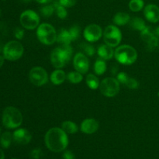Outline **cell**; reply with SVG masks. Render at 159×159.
<instances>
[{
  "label": "cell",
  "instance_id": "cell-1",
  "mask_svg": "<svg viewBox=\"0 0 159 159\" xmlns=\"http://www.w3.org/2000/svg\"><path fill=\"white\" fill-rule=\"evenodd\" d=\"M45 144L53 152H61L66 149L68 144V138L66 132L59 127L49 129L45 134Z\"/></svg>",
  "mask_w": 159,
  "mask_h": 159
},
{
  "label": "cell",
  "instance_id": "cell-2",
  "mask_svg": "<svg viewBox=\"0 0 159 159\" xmlns=\"http://www.w3.org/2000/svg\"><path fill=\"white\" fill-rule=\"evenodd\" d=\"M23 114L19 109L14 107H8L3 110L2 115V125L7 129H16L23 123Z\"/></svg>",
  "mask_w": 159,
  "mask_h": 159
},
{
  "label": "cell",
  "instance_id": "cell-3",
  "mask_svg": "<svg viewBox=\"0 0 159 159\" xmlns=\"http://www.w3.org/2000/svg\"><path fill=\"white\" fill-rule=\"evenodd\" d=\"M114 57L119 63L130 65L136 61L138 58V52L132 46L124 44L118 47L115 50Z\"/></svg>",
  "mask_w": 159,
  "mask_h": 159
},
{
  "label": "cell",
  "instance_id": "cell-4",
  "mask_svg": "<svg viewBox=\"0 0 159 159\" xmlns=\"http://www.w3.org/2000/svg\"><path fill=\"white\" fill-rule=\"evenodd\" d=\"M24 48L23 44L17 40H11L4 45L2 51L3 57L9 61H15L23 56Z\"/></svg>",
  "mask_w": 159,
  "mask_h": 159
},
{
  "label": "cell",
  "instance_id": "cell-5",
  "mask_svg": "<svg viewBox=\"0 0 159 159\" xmlns=\"http://www.w3.org/2000/svg\"><path fill=\"white\" fill-rule=\"evenodd\" d=\"M37 36L38 40L45 45H51L57 40V33L52 25L42 23L37 27Z\"/></svg>",
  "mask_w": 159,
  "mask_h": 159
},
{
  "label": "cell",
  "instance_id": "cell-6",
  "mask_svg": "<svg viewBox=\"0 0 159 159\" xmlns=\"http://www.w3.org/2000/svg\"><path fill=\"white\" fill-rule=\"evenodd\" d=\"M99 90L107 97H114L120 91V82L114 78L107 77L99 84Z\"/></svg>",
  "mask_w": 159,
  "mask_h": 159
},
{
  "label": "cell",
  "instance_id": "cell-7",
  "mask_svg": "<svg viewBox=\"0 0 159 159\" xmlns=\"http://www.w3.org/2000/svg\"><path fill=\"white\" fill-rule=\"evenodd\" d=\"M21 26L26 30H34L39 26L40 17L34 10L27 9L23 11L20 16Z\"/></svg>",
  "mask_w": 159,
  "mask_h": 159
},
{
  "label": "cell",
  "instance_id": "cell-8",
  "mask_svg": "<svg viewBox=\"0 0 159 159\" xmlns=\"http://www.w3.org/2000/svg\"><path fill=\"white\" fill-rule=\"evenodd\" d=\"M104 41L106 44L115 48L120 44L122 40V34L117 26L110 25L105 29L103 33Z\"/></svg>",
  "mask_w": 159,
  "mask_h": 159
},
{
  "label": "cell",
  "instance_id": "cell-9",
  "mask_svg": "<svg viewBox=\"0 0 159 159\" xmlns=\"http://www.w3.org/2000/svg\"><path fill=\"white\" fill-rule=\"evenodd\" d=\"M29 79L31 83L36 86H42L48 81V72L42 67H34L29 72Z\"/></svg>",
  "mask_w": 159,
  "mask_h": 159
},
{
  "label": "cell",
  "instance_id": "cell-10",
  "mask_svg": "<svg viewBox=\"0 0 159 159\" xmlns=\"http://www.w3.org/2000/svg\"><path fill=\"white\" fill-rule=\"evenodd\" d=\"M84 37L89 42H96L102 36V30L97 24H89L85 27L83 32Z\"/></svg>",
  "mask_w": 159,
  "mask_h": 159
},
{
  "label": "cell",
  "instance_id": "cell-11",
  "mask_svg": "<svg viewBox=\"0 0 159 159\" xmlns=\"http://www.w3.org/2000/svg\"><path fill=\"white\" fill-rule=\"evenodd\" d=\"M73 65L75 69L82 74H85L89 69V61L88 57L82 53H78L75 55Z\"/></svg>",
  "mask_w": 159,
  "mask_h": 159
},
{
  "label": "cell",
  "instance_id": "cell-12",
  "mask_svg": "<svg viewBox=\"0 0 159 159\" xmlns=\"http://www.w3.org/2000/svg\"><path fill=\"white\" fill-rule=\"evenodd\" d=\"M51 61L53 66L56 68H61L68 62L65 54L60 48L53 50L51 54Z\"/></svg>",
  "mask_w": 159,
  "mask_h": 159
},
{
  "label": "cell",
  "instance_id": "cell-13",
  "mask_svg": "<svg viewBox=\"0 0 159 159\" xmlns=\"http://www.w3.org/2000/svg\"><path fill=\"white\" fill-rule=\"evenodd\" d=\"M13 141L16 143L22 145H25L30 142L32 139V135L30 133L29 130L25 128L16 129L12 134Z\"/></svg>",
  "mask_w": 159,
  "mask_h": 159
},
{
  "label": "cell",
  "instance_id": "cell-14",
  "mask_svg": "<svg viewBox=\"0 0 159 159\" xmlns=\"http://www.w3.org/2000/svg\"><path fill=\"white\" fill-rule=\"evenodd\" d=\"M144 15L146 20L151 23H158L159 22V7L154 4L148 5L144 9Z\"/></svg>",
  "mask_w": 159,
  "mask_h": 159
},
{
  "label": "cell",
  "instance_id": "cell-15",
  "mask_svg": "<svg viewBox=\"0 0 159 159\" xmlns=\"http://www.w3.org/2000/svg\"><path fill=\"white\" fill-rule=\"evenodd\" d=\"M99 124L96 120L93 118L84 120L81 124V130L86 134H92L96 132L99 129Z\"/></svg>",
  "mask_w": 159,
  "mask_h": 159
},
{
  "label": "cell",
  "instance_id": "cell-16",
  "mask_svg": "<svg viewBox=\"0 0 159 159\" xmlns=\"http://www.w3.org/2000/svg\"><path fill=\"white\" fill-rule=\"evenodd\" d=\"M98 55L103 60H110L114 55L113 48L107 44H102L98 48Z\"/></svg>",
  "mask_w": 159,
  "mask_h": 159
},
{
  "label": "cell",
  "instance_id": "cell-17",
  "mask_svg": "<svg viewBox=\"0 0 159 159\" xmlns=\"http://www.w3.org/2000/svg\"><path fill=\"white\" fill-rule=\"evenodd\" d=\"M66 78L67 75L65 71L63 70L60 69V68H57V70H55V71H54L51 73L50 79H51V82L54 85H58L63 83L65 81V79H66Z\"/></svg>",
  "mask_w": 159,
  "mask_h": 159
},
{
  "label": "cell",
  "instance_id": "cell-18",
  "mask_svg": "<svg viewBox=\"0 0 159 159\" xmlns=\"http://www.w3.org/2000/svg\"><path fill=\"white\" fill-rule=\"evenodd\" d=\"M113 21L117 26H124L130 21V16L127 12H119L115 14Z\"/></svg>",
  "mask_w": 159,
  "mask_h": 159
},
{
  "label": "cell",
  "instance_id": "cell-19",
  "mask_svg": "<svg viewBox=\"0 0 159 159\" xmlns=\"http://www.w3.org/2000/svg\"><path fill=\"white\" fill-rule=\"evenodd\" d=\"M72 40L69 31L65 29H61L57 35V41L61 44H70Z\"/></svg>",
  "mask_w": 159,
  "mask_h": 159
},
{
  "label": "cell",
  "instance_id": "cell-20",
  "mask_svg": "<svg viewBox=\"0 0 159 159\" xmlns=\"http://www.w3.org/2000/svg\"><path fill=\"white\" fill-rule=\"evenodd\" d=\"M13 140L12 134L9 131H5L0 135V145L2 148L7 149L10 147L12 141Z\"/></svg>",
  "mask_w": 159,
  "mask_h": 159
},
{
  "label": "cell",
  "instance_id": "cell-21",
  "mask_svg": "<svg viewBox=\"0 0 159 159\" xmlns=\"http://www.w3.org/2000/svg\"><path fill=\"white\" fill-rule=\"evenodd\" d=\"M61 129L67 134H73L79 130L77 124L71 120H65L61 124Z\"/></svg>",
  "mask_w": 159,
  "mask_h": 159
},
{
  "label": "cell",
  "instance_id": "cell-22",
  "mask_svg": "<svg viewBox=\"0 0 159 159\" xmlns=\"http://www.w3.org/2000/svg\"><path fill=\"white\" fill-rule=\"evenodd\" d=\"M130 25L132 29L136 30L138 31H142L144 28L146 27L145 22L143 19L139 18V17H134L130 21Z\"/></svg>",
  "mask_w": 159,
  "mask_h": 159
},
{
  "label": "cell",
  "instance_id": "cell-23",
  "mask_svg": "<svg viewBox=\"0 0 159 159\" xmlns=\"http://www.w3.org/2000/svg\"><path fill=\"white\" fill-rule=\"evenodd\" d=\"M107 70V64H106L105 60L100 58L97 59L94 64V71L98 75H102L105 73Z\"/></svg>",
  "mask_w": 159,
  "mask_h": 159
},
{
  "label": "cell",
  "instance_id": "cell-24",
  "mask_svg": "<svg viewBox=\"0 0 159 159\" xmlns=\"http://www.w3.org/2000/svg\"><path fill=\"white\" fill-rule=\"evenodd\" d=\"M86 84L91 89H96L99 87V81L96 75L93 74H89L86 76Z\"/></svg>",
  "mask_w": 159,
  "mask_h": 159
},
{
  "label": "cell",
  "instance_id": "cell-25",
  "mask_svg": "<svg viewBox=\"0 0 159 159\" xmlns=\"http://www.w3.org/2000/svg\"><path fill=\"white\" fill-rule=\"evenodd\" d=\"M53 6H54V8H55L56 14H57V16L59 17V18L62 19V20H64V19L66 18L67 15H68L66 8L64 7V6H62L59 3V1L54 2V3H53Z\"/></svg>",
  "mask_w": 159,
  "mask_h": 159
},
{
  "label": "cell",
  "instance_id": "cell-26",
  "mask_svg": "<svg viewBox=\"0 0 159 159\" xmlns=\"http://www.w3.org/2000/svg\"><path fill=\"white\" fill-rule=\"evenodd\" d=\"M155 35V32H154V29L151 26H147L142 31H141V39L144 40V42H148L152 37Z\"/></svg>",
  "mask_w": 159,
  "mask_h": 159
},
{
  "label": "cell",
  "instance_id": "cell-27",
  "mask_svg": "<svg viewBox=\"0 0 159 159\" xmlns=\"http://www.w3.org/2000/svg\"><path fill=\"white\" fill-rule=\"evenodd\" d=\"M67 79L71 83L73 84H78L81 82L83 79V76H82V73L79 72V71H71L67 75Z\"/></svg>",
  "mask_w": 159,
  "mask_h": 159
},
{
  "label": "cell",
  "instance_id": "cell-28",
  "mask_svg": "<svg viewBox=\"0 0 159 159\" xmlns=\"http://www.w3.org/2000/svg\"><path fill=\"white\" fill-rule=\"evenodd\" d=\"M144 2L143 0H130L129 8L132 12H139L144 8Z\"/></svg>",
  "mask_w": 159,
  "mask_h": 159
},
{
  "label": "cell",
  "instance_id": "cell-29",
  "mask_svg": "<svg viewBox=\"0 0 159 159\" xmlns=\"http://www.w3.org/2000/svg\"><path fill=\"white\" fill-rule=\"evenodd\" d=\"M55 11V8L52 5H46V6H43V7L40 9V12H41L42 15L44 17L48 18V17L51 16L53 15L54 12Z\"/></svg>",
  "mask_w": 159,
  "mask_h": 159
},
{
  "label": "cell",
  "instance_id": "cell-30",
  "mask_svg": "<svg viewBox=\"0 0 159 159\" xmlns=\"http://www.w3.org/2000/svg\"><path fill=\"white\" fill-rule=\"evenodd\" d=\"M61 50L62 51L63 54H65V56L66 57V58L68 59V61L71 60V57H72V53L73 50L72 48L71 47L70 44H61V46L60 47Z\"/></svg>",
  "mask_w": 159,
  "mask_h": 159
},
{
  "label": "cell",
  "instance_id": "cell-31",
  "mask_svg": "<svg viewBox=\"0 0 159 159\" xmlns=\"http://www.w3.org/2000/svg\"><path fill=\"white\" fill-rule=\"evenodd\" d=\"M68 31H69V34L71 35L72 40H75L79 38V34H80V28H79V26L75 25V26H71Z\"/></svg>",
  "mask_w": 159,
  "mask_h": 159
},
{
  "label": "cell",
  "instance_id": "cell-32",
  "mask_svg": "<svg viewBox=\"0 0 159 159\" xmlns=\"http://www.w3.org/2000/svg\"><path fill=\"white\" fill-rule=\"evenodd\" d=\"M158 37H157L156 36H154L148 42H147V48L148 50H149L150 51H154L155 48H157V46L158 45L159 43V40H158Z\"/></svg>",
  "mask_w": 159,
  "mask_h": 159
},
{
  "label": "cell",
  "instance_id": "cell-33",
  "mask_svg": "<svg viewBox=\"0 0 159 159\" xmlns=\"http://www.w3.org/2000/svg\"><path fill=\"white\" fill-rule=\"evenodd\" d=\"M82 48L83 49L85 54L88 56H93L96 53V50H95L94 47L92 45L88 44V43H83L82 44Z\"/></svg>",
  "mask_w": 159,
  "mask_h": 159
},
{
  "label": "cell",
  "instance_id": "cell-34",
  "mask_svg": "<svg viewBox=\"0 0 159 159\" xmlns=\"http://www.w3.org/2000/svg\"><path fill=\"white\" fill-rule=\"evenodd\" d=\"M125 85L127 88H130L131 89H138L139 87V83H138V81L135 79H133V78L130 77H129V79H127Z\"/></svg>",
  "mask_w": 159,
  "mask_h": 159
},
{
  "label": "cell",
  "instance_id": "cell-35",
  "mask_svg": "<svg viewBox=\"0 0 159 159\" xmlns=\"http://www.w3.org/2000/svg\"><path fill=\"white\" fill-rule=\"evenodd\" d=\"M59 3L65 8H71L75 6L76 0H59Z\"/></svg>",
  "mask_w": 159,
  "mask_h": 159
},
{
  "label": "cell",
  "instance_id": "cell-36",
  "mask_svg": "<svg viewBox=\"0 0 159 159\" xmlns=\"http://www.w3.org/2000/svg\"><path fill=\"white\" fill-rule=\"evenodd\" d=\"M14 37L17 40H22L24 37V30H23V29L20 27L16 28V30H14Z\"/></svg>",
  "mask_w": 159,
  "mask_h": 159
},
{
  "label": "cell",
  "instance_id": "cell-37",
  "mask_svg": "<svg viewBox=\"0 0 159 159\" xmlns=\"http://www.w3.org/2000/svg\"><path fill=\"white\" fill-rule=\"evenodd\" d=\"M129 79V76L125 72H120L117 75V80L120 83L125 84L127 82V79Z\"/></svg>",
  "mask_w": 159,
  "mask_h": 159
},
{
  "label": "cell",
  "instance_id": "cell-38",
  "mask_svg": "<svg viewBox=\"0 0 159 159\" xmlns=\"http://www.w3.org/2000/svg\"><path fill=\"white\" fill-rule=\"evenodd\" d=\"M42 155V152L40 148H35L31 151L30 157L33 159H40Z\"/></svg>",
  "mask_w": 159,
  "mask_h": 159
},
{
  "label": "cell",
  "instance_id": "cell-39",
  "mask_svg": "<svg viewBox=\"0 0 159 159\" xmlns=\"http://www.w3.org/2000/svg\"><path fill=\"white\" fill-rule=\"evenodd\" d=\"M63 159H75V155L71 151H65L63 154Z\"/></svg>",
  "mask_w": 159,
  "mask_h": 159
},
{
  "label": "cell",
  "instance_id": "cell-40",
  "mask_svg": "<svg viewBox=\"0 0 159 159\" xmlns=\"http://www.w3.org/2000/svg\"><path fill=\"white\" fill-rule=\"evenodd\" d=\"M35 1L40 4H48L51 2H52V0H35Z\"/></svg>",
  "mask_w": 159,
  "mask_h": 159
},
{
  "label": "cell",
  "instance_id": "cell-41",
  "mask_svg": "<svg viewBox=\"0 0 159 159\" xmlns=\"http://www.w3.org/2000/svg\"><path fill=\"white\" fill-rule=\"evenodd\" d=\"M5 57H3V55H0V68L2 67V65H4V62H5Z\"/></svg>",
  "mask_w": 159,
  "mask_h": 159
},
{
  "label": "cell",
  "instance_id": "cell-42",
  "mask_svg": "<svg viewBox=\"0 0 159 159\" xmlns=\"http://www.w3.org/2000/svg\"><path fill=\"white\" fill-rule=\"evenodd\" d=\"M154 32H155V35L159 38V26H157V27L154 30Z\"/></svg>",
  "mask_w": 159,
  "mask_h": 159
},
{
  "label": "cell",
  "instance_id": "cell-43",
  "mask_svg": "<svg viewBox=\"0 0 159 159\" xmlns=\"http://www.w3.org/2000/svg\"><path fill=\"white\" fill-rule=\"evenodd\" d=\"M0 159H5V154L1 148H0Z\"/></svg>",
  "mask_w": 159,
  "mask_h": 159
},
{
  "label": "cell",
  "instance_id": "cell-44",
  "mask_svg": "<svg viewBox=\"0 0 159 159\" xmlns=\"http://www.w3.org/2000/svg\"><path fill=\"white\" fill-rule=\"evenodd\" d=\"M118 71V68H112V73L113 75H115Z\"/></svg>",
  "mask_w": 159,
  "mask_h": 159
},
{
  "label": "cell",
  "instance_id": "cell-45",
  "mask_svg": "<svg viewBox=\"0 0 159 159\" xmlns=\"http://www.w3.org/2000/svg\"><path fill=\"white\" fill-rule=\"evenodd\" d=\"M3 48H4V46H3V45H2L1 43H0V52H2Z\"/></svg>",
  "mask_w": 159,
  "mask_h": 159
},
{
  "label": "cell",
  "instance_id": "cell-46",
  "mask_svg": "<svg viewBox=\"0 0 159 159\" xmlns=\"http://www.w3.org/2000/svg\"><path fill=\"white\" fill-rule=\"evenodd\" d=\"M23 2H30V1H31V0H23Z\"/></svg>",
  "mask_w": 159,
  "mask_h": 159
},
{
  "label": "cell",
  "instance_id": "cell-47",
  "mask_svg": "<svg viewBox=\"0 0 159 159\" xmlns=\"http://www.w3.org/2000/svg\"><path fill=\"white\" fill-rule=\"evenodd\" d=\"M1 134H2V128L0 127V135H1Z\"/></svg>",
  "mask_w": 159,
  "mask_h": 159
},
{
  "label": "cell",
  "instance_id": "cell-48",
  "mask_svg": "<svg viewBox=\"0 0 159 159\" xmlns=\"http://www.w3.org/2000/svg\"><path fill=\"white\" fill-rule=\"evenodd\" d=\"M1 16H2V10L0 9V17H1Z\"/></svg>",
  "mask_w": 159,
  "mask_h": 159
},
{
  "label": "cell",
  "instance_id": "cell-49",
  "mask_svg": "<svg viewBox=\"0 0 159 159\" xmlns=\"http://www.w3.org/2000/svg\"><path fill=\"white\" fill-rule=\"evenodd\" d=\"M12 159H17V158H12Z\"/></svg>",
  "mask_w": 159,
  "mask_h": 159
},
{
  "label": "cell",
  "instance_id": "cell-50",
  "mask_svg": "<svg viewBox=\"0 0 159 159\" xmlns=\"http://www.w3.org/2000/svg\"><path fill=\"white\" fill-rule=\"evenodd\" d=\"M158 96H159V93H158Z\"/></svg>",
  "mask_w": 159,
  "mask_h": 159
}]
</instances>
